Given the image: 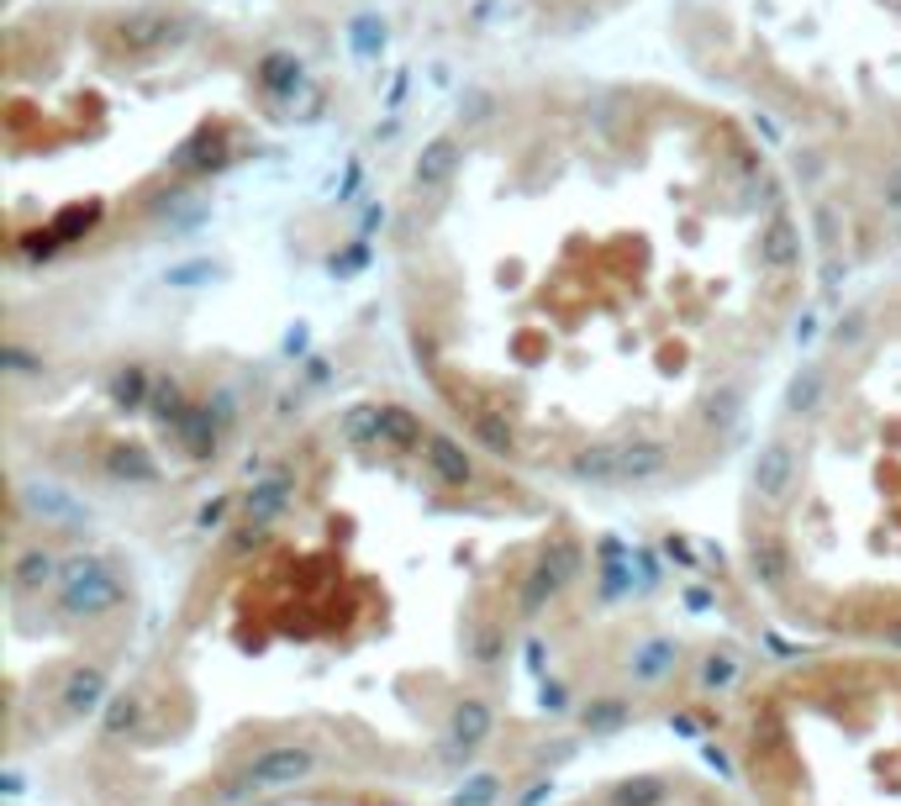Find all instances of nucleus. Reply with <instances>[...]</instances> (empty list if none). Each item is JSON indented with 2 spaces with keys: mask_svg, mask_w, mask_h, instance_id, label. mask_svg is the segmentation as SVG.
<instances>
[{
  "mask_svg": "<svg viewBox=\"0 0 901 806\" xmlns=\"http://www.w3.org/2000/svg\"><path fill=\"white\" fill-rule=\"evenodd\" d=\"M796 259H801V232L791 227V217H770L760 232V263L785 275V269H796Z\"/></svg>",
  "mask_w": 901,
  "mask_h": 806,
  "instance_id": "4",
  "label": "nucleus"
},
{
  "mask_svg": "<svg viewBox=\"0 0 901 806\" xmlns=\"http://www.w3.org/2000/svg\"><path fill=\"white\" fill-rule=\"evenodd\" d=\"M48 575H53V559H48L42 548L21 554V565H17V580H21V585H38V580H48Z\"/></svg>",
  "mask_w": 901,
  "mask_h": 806,
  "instance_id": "21",
  "label": "nucleus"
},
{
  "mask_svg": "<svg viewBox=\"0 0 901 806\" xmlns=\"http://www.w3.org/2000/svg\"><path fill=\"white\" fill-rule=\"evenodd\" d=\"M885 206L901 211V175H885Z\"/></svg>",
  "mask_w": 901,
  "mask_h": 806,
  "instance_id": "27",
  "label": "nucleus"
},
{
  "mask_svg": "<svg viewBox=\"0 0 901 806\" xmlns=\"http://www.w3.org/2000/svg\"><path fill=\"white\" fill-rule=\"evenodd\" d=\"M485 733H491V706L464 701L459 712H454V744H459V748H475Z\"/></svg>",
  "mask_w": 901,
  "mask_h": 806,
  "instance_id": "15",
  "label": "nucleus"
},
{
  "mask_svg": "<svg viewBox=\"0 0 901 806\" xmlns=\"http://www.w3.org/2000/svg\"><path fill=\"white\" fill-rule=\"evenodd\" d=\"M475 432H481V444L491 448V454H512V422H506V411H475Z\"/></svg>",
  "mask_w": 901,
  "mask_h": 806,
  "instance_id": "16",
  "label": "nucleus"
},
{
  "mask_svg": "<svg viewBox=\"0 0 901 806\" xmlns=\"http://www.w3.org/2000/svg\"><path fill=\"white\" fill-rule=\"evenodd\" d=\"M285 501H290V480H285V475H269L264 485H254V496H248V517H254V527L269 523Z\"/></svg>",
  "mask_w": 901,
  "mask_h": 806,
  "instance_id": "14",
  "label": "nucleus"
},
{
  "mask_svg": "<svg viewBox=\"0 0 901 806\" xmlns=\"http://www.w3.org/2000/svg\"><path fill=\"white\" fill-rule=\"evenodd\" d=\"M860 338H864V311H849L839 327V344H860Z\"/></svg>",
  "mask_w": 901,
  "mask_h": 806,
  "instance_id": "23",
  "label": "nucleus"
},
{
  "mask_svg": "<svg viewBox=\"0 0 901 806\" xmlns=\"http://www.w3.org/2000/svg\"><path fill=\"white\" fill-rule=\"evenodd\" d=\"M454 163H459V142H454V138L427 142V148H422V159H417V185H422V190L443 185L448 175H454Z\"/></svg>",
  "mask_w": 901,
  "mask_h": 806,
  "instance_id": "8",
  "label": "nucleus"
},
{
  "mask_svg": "<svg viewBox=\"0 0 901 806\" xmlns=\"http://www.w3.org/2000/svg\"><path fill=\"white\" fill-rule=\"evenodd\" d=\"M317 769V748H300V744H285V748H264L254 765L242 769V780L232 790H221V802H242L254 790H280V786H296Z\"/></svg>",
  "mask_w": 901,
  "mask_h": 806,
  "instance_id": "1",
  "label": "nucleus"
},
{
  "mask_svg": "<svg viewBox=\"0 0 901 806\" xmlns=\"http://www.w3.org/2000/svg\"><path fill=\"white\" fill-rule=\"evenodd\" d=\"M380 438H390V444H417L422 427L412 411H400V406H385L380 411Z\"/></svg>",
  "mask_w": 901,
  "mask_h": 806,
  "instance_id": "18",
  "label": "nucleus"
},
{
  "mask_svg": "<svg viewBox=\"0 0 901 806\" xmlns=\"http://www.w3.org/2000/svg\"><path fill=\"white\" fill-rule=\"evenodd\" d=\"M664 464H670V444H660V438L622 444V480H654Z\"/></svg>",
  "mask_w": 901,
  "mask_h": 806,
  "instance_id": "6",
  "label": "nucleus"
},
{
  "mask_svg": "<svg viewBox=\"0 0 901 806\" xmlns=\"http://www.w3.org/2000/svg\"><path fill=\"white\" fill-rule=\"evenodd\" d=\"M791 485H796V454L785 444H770L760 454V464H754V496L760 501H785Z\"/></svg>",
  "mask_w": 901,
  "mask_h": 806,
  "instance_id": "3",
  "label": "nucleus"
},
{
  "mask_svg": "<svg viewBox=\"0 0 901 806\" xmlns=\"http://www.w3.org/2000/svg\"><path fill=\"white\" fill-rule=\"evenodd\" d=\"M348 48L359 53V59H375L385 48V21L380 17H359L354 27H348Z\"/></svg>",
  "mask_w": 901,
  "mask_h": 806,
  "instance_id": "17",
  "label": "nucleus"
},
{
  "mask_svg": "<svg viewBox=\"0 0 901 806\" xmlns=\"http://www.w3.org/2000/svg\"><path fill=\"white\" fill-rule=\"evenodd\" d=\"M749 569H754L764 585H785V580H791V554H785L781 538H770V533H764V538H754V544H749Z\"/></svg>",
  "mask_w": 901,
  "mask_h": 806,
  "instance_id": "7",
  "label": "nucleus"
},
{
  "mask_svg": "<svg viewBox=\"0 0 901 806\" xmlns=\"http://www.w3.org/2000/svg\"><path fill=\"white\" fill-rule=\"evenodd\" d=\"M885 644H897V648H901V617H897V623H885Z\"/></svg>",
  "mask_w": 901,
  "mask_h": 806,
  "instance_id": "28",
  "label": "nucleus"
},
{
  "mask_svg": "<svg viewBox=\"0 0 901 806\" xmlns=\"http://www.w3.org/2000/svg\"><path fill=\"white\" fill-rule=\"evenodd\" d=\"M175 27L180 21L169 17V11H132V17H121V42L132 53H148V48H164V42L175 38Z\"/></svg>",
  "mask_w": 901,
  "mask_h": 806,
  "instance_id": "5",
  "label": "nucleus"
},
{
  "mask_svg": "<svg viewBox=\"0 0 901 806\" xmlns=\"http://www.w3.org/2000/svg\"><path fill=\"white\" fill-rule=\"evenodd\" d=\"M575 480H622V448H585V454H575Z\"/></svg>",
  "mask_w": 901,
  "mask_h": 806,
  "instance_id": "11",
  "label": "nucleus"
},
{
  "mask_svg": "<svg viewBox=\"0 0 901 806\" xmlns=\"http://www.w3.org/2000/svg\"><path fill=\"white\" fill-rule=\"evenodd\" d=\"M822 385H828V375H822V364H806L796 380H791V390H785V411H818L822 401Z\"/></svg>",
  "mask_w": 901,
  "mask_h": 806,
  "instance_id": "12",
  "label": "nucleus"
},
{
  "mask_svg": "<svg viewBox=\"0 0 901 806\" xmlns=\"http://www.w3.org/2000/svg\"><path fill=\"white\" fill-rule=\"evenodd\" d=\"M733 680V659H712V669H706V686H727Z\"/></svg>",
  "mask_w": 901,
  "mask_h": 806,
  "instance_id": "25",
  "label": "nucleus"
},
{
  "mask_svg": "<svg viewBox=\"0 0 901 806\" xmlns=\"http://www.w3.org/2000/svg\"><path fill=\"white\" fill-rule=\"evenodd\" d=\"M138 396H142V369L117 375V401H138Z\"/></svg>",
  "mask_w": 901,
  "mask_h": 806,
  "instance_id": "22",
  "label": "nucleus"
},
{
  "mask_svg": "<svg viewBox=\"0 0 901 806\" xmlns=\"http://www.w3.org/2000/svg\"><path fill=\"white\" fill-rule=\"evenodd\" d=\"M259 84H264V90H275V96H290V90H300V84H306V74H300V59H296V53H264Z\"/></svg>",
  "mask_w": 901,
  "mask_h": 806,
  "instance_id": "10",
  "label": "nucleus"
},
{
  "mask_svg": "<svg viewBox=\"0 0 901 806\" xmlns=\"http://www.w3.org/2000/svg\"><path fill=\"white\" fill-rule=\"evenodd\" d=\"M138 723H142V701L138 696H117L111 712H106V738H121V733H132Z\"/></svg>",
  "mask_w": 901,
  "mask_h": 806,
  "instance_id": "19",
  "label": "nucleus"
},
{
  "mask_svg": "<svg viewBox=\"0 0 901 806\" xmlns=\"http://www.w3.org/2000/svg\"><path fill=\"white\" fill-rule=\"evenodd\" d=\"M6 364H11V369H17V375H32V369H38V364L27 359V354H21V348H6Z\"/></svg>",
  "mask_w": 901,
  "mask_h": 806,
  "instance_id": "26",
  "label": "nucleus"
},
{
  "mask_svg": "<svg viewBox=\"0 0 901 806\" xmlns=\"http://www.w3.org/2000/svg\"><path fill=\"white\" fill-rule=\"evenodd\" d=\"M664 802V786L660 780H627L617 790V806H660Z\"/></svg>",
  "mask_w": 901,
  "mask_h": 806,
  "instance_id": "20",
  "label": "nucleus"
},
{
  "mask_svg": "<svg viewBox=\"0 0 901 806\" xmlns=\"http://www.w3.org/2000/svg\"><path fill=\"white\" fill-rule=\"evenodd\" d=\"M422 444H427V454H422V459L438 469L443 485H464V480H469V459H464L459 444H448V438H438V432H433V438H422Z\"/></svg>",
  "mask_w": 901,
  "mask_h": 806,
  "instance_id": "9",
  "label": "nucleus"
},
{
  "mask_svg": "<svg viewBox=\"0 0 901 806\" xmlns=\"http://www.w3.org/2000/svg\"><path fill=\"white\" fill-rule=\"evenodd\" d=\"M491 796H496V780L485 775V780H475V786L464 790V806H485V802H491Z\"/></svg>",
  "mask_w": 901,
  "mask_h": 806,
  "instance_id": "24",
  "label": "nucleus"
},
{
  "mask_svg": "<svg viewBox=\"0 0 901 806\" xmlns=\"http://www.w3.org/2000/svg\"><path fill=\"white\" fill-rule=\"evenodd\" d=\"M59 590H63V606H69L75 617H96V611L121 601V580L111 569H100L96 559H75V565L63 569Z\"/></svg>",
  "mask_w": 901,
  "mask_h": 806,
  "instance_id": "2",
  "label": "nucleus"
},
{
  "mask_svg": "<svg viewBox=\"0 0 901 806\" xmlns=\"http://www.w3.org/2000/svg\"><path fill=\"white\" fill-rule=\"evenodd\" d=\"M100 690H106V669H75L69 675V686H63V706L69 712H90V706L100 701Z\"/></svg>",
  "mask_w": 901,
  "mask_h": 806,
  "instance_id": "13",
  "label": "nucleus"
}]
</instances>
